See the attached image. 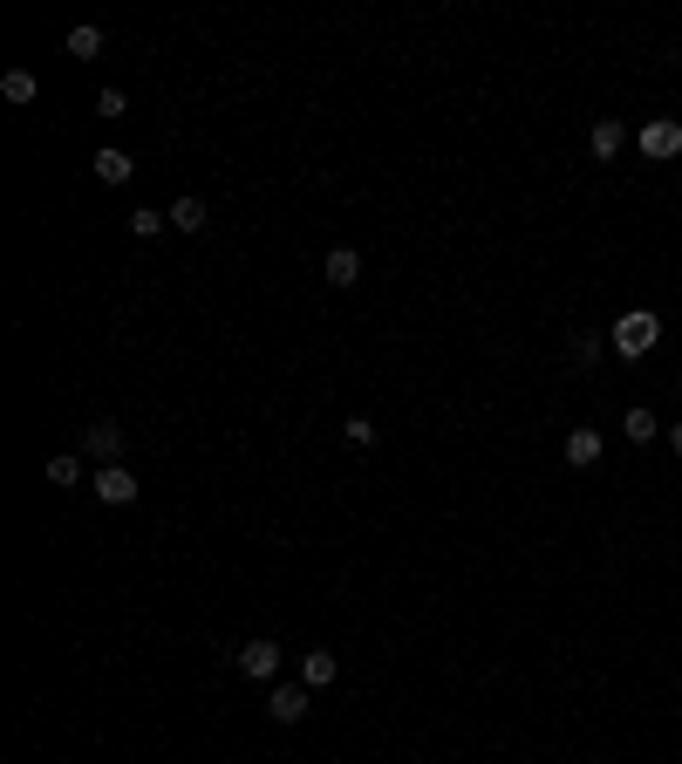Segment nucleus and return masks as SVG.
Listing matches in <instances>:
<instances>
[{
	"label": "nucleus",
	"mask_w": 682,
	"mask_h": 764,
	"mask_svg": "<svg viewBox=\"0 0 682 764\" xmlns=\"http://www.w3.org/2000/svg\"><path fill=\"white\" fill-rule=\"evenodd\" d=\"M594 355H601V342H594V335H573V362H587V369H594Z\"/></svg>",
	"instance_id": "aec40b11"
},
{
	"label": "nucleus",
	"mask_w": 682,
	"mask_h": 764,
	"mask_svg": "<svg viewBox=\"0 0 682 764\" xmlns=\"http://www.w3.org/2000/svg\"><path fill=\"white\" fill-rule=\"evenodd\" d=\"M341 437H348L355 451H376V423H369V417H348V423H341Z\"/></svg>",
	"instance_id": "f3484780"
},
{
	"label": "nucleus",
	"mask_w": 682,
	"mask_h": 764,
	"mask_svg": "<svg viewBox=\"0 0 682 764\" xmlns=\"http://www.w3.org/2000/svg\"><path fill=\"white\" fill-rule=\"evenodd\" d=\"M171 226L178 232H205V198H178V205H171Z\"/></svg>",
	"instance_id": "f8f14e48"
},
{
	"label": "nucleus",
	"mask_w": 682,
	"mask_h": 764,
	"mask_svg": "<svg viewBox=\"0 0 682 764\" xmlns=\"http://www.w3.org/2000/svg\"><path fill=\"white\" fill-rule=\"evenodd\" d=\"M164 226H171V212H151V205H144V212H130V232H137V239H157Z\"/></svg>",
	"instance_id": "dca6fc26"
},
{
	"label": "nucleus",
	"mask_w": 682,
	"mask_h": 764,
	"mask_svg": "<svg viewBox=\"0 0 682 764\" xmlns=\"http://www.w3.org/2000/svg\"><path fill=\"white\" fill-rule=\"evenodd\" d=\"M48 478H55V485H76V478H82V458H69V451H62V458H48Z\"/></svg>",
	"instance_id": "a211bd4d"
},
{
	"label": "nucleus",
	"mask_w": 682,
	"mask_h": 764,
	"mask_svg": "<svg viewBox=\"0 0 682 764\" xmlns=\"http://www.w3.org/2000/svg\"><path fill=\"white\" fill-rule=\"evenodd\" d=\"M239 676H253V683H273V676H280V649H273V642H246V649H239Z\"/></svg>",
	"instance_id": "20e7f679"
},
{
	"label": "nucleus",
	"mask_w": 682,
	"mask_h": 764,
	"mask_svg": "<svg viewBox=\"0 0 682 764\" xmlns=\"http://www.w3.org/2000/svg\"><path fill=\"white\" fill-rule=\"evenodd\" d=\"M621 144H628V130H621L614 116H601V123L587 130V151H594V157H621Z\"/></svg>",
	"instance_id": "6e6552de"
},
{
	"label": "nucleus",
	"mask_w": 682,
	"mask_h": 764,
	"mask_svg": "<svg viewBox=\"0 0 682 764\" xmlns=\"http://www.w3.org/2000/svg\"><path fill=\"white\" fill-rule=\"evenodd\" d=\"M69 55H76V62H96V55H103V28H76V35H69Z\"/></svg>",
	"instance_id": "2eb2a0df"
},
{
	"label": "nucleus",
	"mask_w": 682,
	"mask_h": 764,
	"mask_svg": "<svg viewBox=\"0 0 682 764\" xmlns=\"http://www.w3.org/2000/svg\"><path fill=\"white\" fill-rule=\"evenodd\" d=\"M594 458H601V430H594V423H580V430L567 437V464H580V471H587Z\"/></svg>",
	"instance_id": "9d476101"
},
{
	"label": "nucleus",
	"mask_w": 682,
	"mask_h": 764,
	"mask_svg": "<svg viewBox=\"0 0 682 764\" xmlns=\"http://www.w3.org/2000/svg\"><path fill=\"white\" fill-rule=\"evenodd\" d=\"M321 273H328V287H355V280H362V253H355V246H335V253L321 260Z\"/></svg>",
	"instance_id": "423d86ee"
},
{
	"label": "nucleus",
	"mask_w": 682,
	"mask_h": 764,
	"mask_svg": "<svg viewBox=\"0 0 682 764\" xmlns=\"http://www.w3.org/2000/svg\"><path fill=\"white\" fill-rule=\"evenodd\" d=\"M130 171H137V164H130V151H96V178H103V185H123V178H130Z\"/></svg>",
	"instance_id": "9b49d317"
},
{
	"label": "nucleus",
	"mask_w": 682,
	"mask_h": 764,
	"mask_svg": "<svg viewBox=\"0 0 682 764\" xmlns=\"http://www.w3.org/2000/svg\"><path fill=\"white\" fill-rule=\"evenodd\" d=\"M307 696H314L307 683H280L273 696H266V717H273V724H301V717H307Z\"/></svg>",
	"instance_id": "7ed1b4c3"
},
{
	"label": "nucleus",
	"mask_w": 682,
	"mask_h": 764,
	"mask_svg": "<svg viewBox=\"0 0 682 764\" xmlns=\"http://www.w3.org/2000/svg\"><path fill=\"white\" fill-rule=\"evenodd\" d=\"M662 437H669V451H676V458H682V423H669V430H662Z\"/></svg>",
	"instance_id": "412c9836"
},
{
	"label": "nucleus",
	"mask_w": 682,
	"mask_h": 764,
	"mask_svg": "<svg viewBox=\"0 0 682 764\" xmlns=\"http://www.w3.org/2000/svg\"><path fill=\"white\" fill-rule=\"evenodd\" d=\"M676 389H682V376H676Z\"/></svg>",
	"instance_id": "4be33fe9"
},
{
	"label": "nucleus",
	"mask_w": 682,
	"mask_h": 764,
	"mask_svg": "<svg viewBox=\"0 0 682 764\" xmlns=\"http://www.w3.org/2000/svg\"><path fill=\"white\" fill-rule=\"evenodd\" d=\"M130 110V96H123V89H103V96H96V116H123Z\"/></svg>",
	"instance_id": "6ab92c4d"
},
{
	"label": "nucleus",
	"mask_w": 682,
	"mask_h": 764,
	"mask_svg": "<svg viewBox=\"0 0 682 764\" xmlns=\"http://www.w3.org/2000/svg\"><path fill=\"white\" fill-rule=\"evenodd\" d=\"M676 151H682V123H676V116H648V123H642V157L669 164Z\"/></svg>",
	"instance_id": "f03ea898"
},
{
	"label": "nucleus",
	"mask_w": 682,
	"mask_h": 764,
	"mask_svg": "<svg viewBox=\"0 0 682 764\" xmlns=\"http://www.w3.org/2000/svg\"><path fill=\"white\" fill-rule=\"evenodd\" d=\"M0 96H7V103H35V76H28V69H7V76H0Z\"/></svg>",
	"instance_id": "4468645a"
},
{
	"label": "nucleus",
	"mask_w": 682,
	"mask_h": 764,
	"mask_svg": "<svg viewBox=\"0 0 682 764\" xmlns=\"http://www.w3.org/2000/svg\"><path fill=\"white\" fill-rule=\"evenodd\" d=\"M96 498H103V505H130V498H137V478H130L123 464H103V471H96Z\"/></svg>",
	"instance_id": "39448f33"
},
{
	"label": "nucleus",
	"mask_w": 682,
	"mask_h": 764,
	"mask_svg": "<svg viewBox=\"0 0 682 764\" xmlns=\"http://www.w3.org/2000/svg\"><path fill=\"white\" fill-rule=\"evenodd\" d=\"M607 342H614V355H628V362H642L648 348L662 342V321H655L648 307H628V314L614 321V335H607Z\"/></svg>",
	"instance_id": "f257e3e1"
},
{
	"label": "nucleus",
	"mask_w": 682,
	"mask_h": 764,
	"mask_svg": "<svg viewBox=\"0 0 682 764\" xmlns=\"http://www.w3.org/2000/svg\"><path fill=\"white\" fill-rule=\"evenodd\" d=\"M335 676H341V662H335V655H328V649L301 655V683H307V689H328V683H335Z\"/></svg>",
	"instance_id": "1a4fd4ad"
},
{
	"label": "nucleus",
	"mask_w": 682,
	"mask_h": 764,
	"mask_svg": "<svg viewBox=\"0 0 682 764\" xmlns=\"http://www.w3.org/2000/svg\"><path fill=\"white\" fill-rule=\"evenodd\" d=\"M82 451H89V458H116V451H123V430H116L110 417L89 423V430H82Z\"/></svg>",
	"instance_id": "0eeeda50"
},
{
	"label": "nucleus",
	"mask_w": 682,
	"mask_h": 764,
	"mask_svg": "<svg viewBox=\"0 0 682 764\" xmlns=\"http://www.w3.org/2000/svg\"><path fill=\"white\" fill-rule=\"evenodd\" d=\"M621 430H628V437H635V444H648V437H662V423L648 417V403H635V410H628V417H621Z\"/></svg>",
	"instance_id": "ddd939ff"
}]
</instances>
